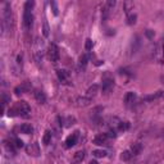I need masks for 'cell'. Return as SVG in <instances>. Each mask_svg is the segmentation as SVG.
I'll return each mask as SVG.
<instances>
[{
	"mask_svg": "<svg viewBox=\"0 0 164 164\" xmlns=\"http://www.w3.org/2000/svg\"><path fill=\"white\" fill-rule=\"evenodd\" d=\"M30 113H31V108H30V105L26 101H18L12 109L8 110V115L9 117H14V115L28 117Z\"/></svg>",
	"mask_w": 164,
	"mask_h": 164,
	"instance_id": "cell-1",
	"label": "cell"
},
{
	"mask_svg": "<svg viewBox=\"0 0 164 164\" xmlns=\"http://www.w3.org/2000/svg\"><path fill=\"white\" fill-rule=\"evenodd\" d=\"M35 5V3L28 0L26 1L25 4V14H23V25H25L26 28H30L32 26V22H33V15H32V8Z\"/></svg>",
	"mask_w": 164,
	"mask_h": 164,
	"instance_id": "cell-2",
	"label": "cell"
},
{
	"mask_svg": "<svg viewBox=\"0 0 164 164\" xmlns=\"http://www.w3.org/2000/svg\"><path fill=\"white\" fill-rule=\"evenodd\" d=\"M48 54H49V59L53 63H56L59 60V49L55 44H50L49 49H48Z\"/></svg>",
	"mask_w": 164,
	"mask_h": 164,
	"instance_id": "cell-3",
	"label": "cell"
},
{
	"mask_svg": "<svg viewBox=\"0 0 164 164\" xmlns=\"http://www.w3.org/2000/svg\"><path fill=\"white\" fill-rule=\"evenodd\" d=\"M92 100L87 98V96H78V98L76 99V106H78V108H85V106H89L91 104Z\"/></svg>",
	"mask_w": 164,
	"mask_h": 164,
	"instance_id": "cell-4",
	"label": "cell"
},
{
	"mask_svg": "<svg viewBox=\"0 0 164 164\" xmlns=\"http://www.w3.org/2000/svg\"><path fill=\"white\" fill-rule=\"evenodd\" d=\"M26 151H27V154L31 156H39L40 155L39 144H30L27 148H26Z\"/></svg>",
	"mask_w": 164,
	"mask_h": 164,
	"instance_id": "cell-5",
	"label": "cell"
},
{
	"mask_svg": "<svg viewBox=\"0 0 164 164\" xmlns=\"http://www.w3.org/2000/svg\"><path fill=\"white\" fill-rule=\"evenodd\" d=\"M113 86H114V81H113L112 78H104L103 80V86H101V89H103V91L104 92H110L113 90Z\"/></svg>",
	"mask_w": 164,
	"mask_h": 164,
	"instance_id": "cell-6",
	"label": "cell"
},
{
	"mask_svg": "<svg viewBox=\"0 0 164 164\" xmlns=\"http://www.w3.org/2000/svg\"><path fill=\"white\" fill-rule=\"evenodd\" d=\"M77 137H78V132H75L73 135L67 137V140H65V146H67V148H72V146L76 145Z\"/></svg>",
	"mask_w": 164,
	"mask_h": 164,
	"instance_id": "cell-7",
	"label": "cell"
},
{
	"mask_svg": "<svg viewBox=\"0 0 164 164\" xmlns=\"http://www.w3.org/2000/svg\"><path fill=\"white\" fill-rule=\"evenodd\" d=\"M56 76H58L60 82H67L69 80V73L65 71V69H58L56 71Z\"/></svg>",
	"mask_w": 164,
	"mask_h": 164,
	"instance_id": "cell-8",
	"label": "cell"
},
{
	"mask_svg": "<svg viewBox=\"0 0 164 164\" xmlns=\"http://www.w3.org/2000/svg\"><path fill=\"white\" fill-rule=\"evenodd\" d=\"M140 45H141V42H140V37H139V36H135V37L132 39V42H131V54L137 53Z\"/></svg>",
	"mask_w": 164,
	"mask_h": 164,
	"instance_id": "cell-9",
	"label": "cell"
},
{
	"mask_svg": "<svg viewBox=\"0 0 164 164\" xmlns=\"http://www.w3.org/2000/svg\"><path fill=\"white\" fill-rule=\"evenodd\" d=\"M163 94H164L163 91H156V92L151 94V95H146V96H144V100H145V101H154V100L162 98Z\"/></svg>",
	"mask_w": 164,
	"mask_h": 164,
	"instance_id": "cell-10",
	"label": "cell"
},
{
	"mask_svg": "<svg viewBox=\"0 0 164 164\" xmlns=\"http://www.w3.org/2000/svg\"><path fill=\"white\" fill-rule=\"evenodd\" d=\"M98 91H99V86L98 85H92V86H90V87H89L86 95H87V98L91 99V98H94V96H96Z\"/></svg>",
	"mask_w": 164,
	"mask_h": 164,
	"instance_id": "cell-11",
	"label": "cell"
},
{
	"mask_svg": "<svg viewBox=\"0 0 164 164\" xmlns=\"http://www.w3.org/2000/svg\"><path fill=\"white\" fill-rule=\"evenodd\" d=\"M35 99L37 100V103L39 104H45V101H46V96H45V94L42 92V91H35Z\"/></svg>",
	"mask_w": 164,
	"mask_h": 164,
	"instance_id": "cell-12",
	"label": "cell"
},
{
	"mask_svg": "<svg viewBox=\"0 0 164 164\" xmlns=\"http://www.w3.org/2000/svg\"><path fill=\"white\" fill-rule=\"evenodd\" d=\"M106 139H108V136H106V133H104V135H99V136H96L95 139H94V144L95 145H104L105 141H106Z\"/></svg>",
	"mask_w": 164,
	"mask_h": 164,
	"instance_id": "cell-13",
	"label": "cell"
},
{
	"mask_svg": "<svg viewBox=\"0 0 164 164\" xmlns=\"http://www.w3.org/2000/svg\"><path fill=\"white\" fill-rule=\"evenodd\" d=\"M30 89H31V86L26 82V83H23L22 86H17V87L14 89V92L17 94V95H19V94H23L25 91H27V90H30Z\"/></svg>",
	"mask_w": 164,
	"mask_h": 164,
	"instance_id": "cell-14",
	"label": "cell"
},
{
	"mask_svg": "<svg viewBox=\"0 0 164 164\" xmlns=\"http://www.w3.org/2000/svg\"><path fill=\"white\" fill-rule=\"evenodd\" d=\"M141 150H142V145L140 142H136L131 146V150H130V151L132 153V155H139V154L141 153Z\"/></svg>",
	"mask_w": 164,
	"mask_h": 164,
	"instance_id": "cell-15",
	"label": "cell"
},
{
	"mask_svg": "<svg viewBox=\"0 0 164 164\" xmlns=\"http://www.w3.org/2000/svg\"><path fill=\"white\" fill-rule=\"evenodd\" d=\"M135 99H136V94L132 92V91H130V92H127L126 96H125V103L128 105V104H131V103L135 101Z\"/></svg>",
	"mask_w": 164,
	"mask_h": 164,
	"instance_id": "cell-16",
	"label": "cell"
},
{
	"mask_svg": "<svg viewBox=\"0 0 164 164\" xmlns=\"http://www.w3.org/2000/svg\"><path fill=\"white\" fill-rule=\"evenodd\" d=\"M21 131H22V133H26V135H31V133L33 132V128H32L31 125L25 123V125L21 126Z\"/></svg>",
	"mask_w": 164,
	"mask_h": 164,
	"instance_id": "cell-17",
	"label": "cell"
},
{
	"mask_svg": "<svg viewBox=\"0 0 164 164\" xmlns=\"http://www.w3.org/2000/svg\"><path fill=\"white\" fill-rule=\"evenodd\" d=\"M51 136H53L51 135V131H46L44 137H42V142H44L45 145H49L50 141H51Z\"/></svg>",
	"mask_w": 164,
	"mask_h": 164,
	"instance_id": "cell-18",
	"label": "cell"
},
{
	"mask_svg": "<svg viewBox=\"0 0 164 164\" xmlns=\"http://www.w3.org/2000/svg\"><path fill=\"white\" fill-rule=\"evenodd\" d=\"M120 158H122V160H125V162H127V160H130V159L132 158V153L130 151V150H126V151H123V153H122Z\"/></svg>",
	"mask_w": 164,
	"mask_h": 164,
	"instance_id": "cell-19",
	"label": "cell"
},
{
	"mask_svg": "<svg viewBox=\"0 0 164 164\" xmlns=\"http://www.w3.org/2000/svg\"><path fill=\"white\" fill-rule=\"evenodd\" d=\"M92 155L96 156V158H104V156L106 155V153L104 151V150H94Z\"/></svg>",
	"mask_w": 164,
	"mask_h": 164,
	"instance_id": "cell-20",
	"label": "cell"
},
{
	"mask_svg": "<svg viewBox=\"0 0 164 164\" xmlns=\"http://www.w3.org/2000/svg\"><path fill=\"white\" fill-rule=\"evenodd\" d=\"M83 159H85V153L83 151H77L75 154V160L76 162H82Z\"/></svg>",
	"mask_w": 164,
	"mask_h": 164,
	"instance_id": "cell-21",
	"label": "cell"
},
{
	"mask_svg": "<svg viewBox=\"0 0 164 164\" xmlns=\"http://www.w3.org/2000/svg\"><path fill=\"white\" fill-rule=\"evenodd\" d=\"M8 103H11V96H8L6 94H3L1 95V105H5V104H8Z\"/></svg>",
	"mask_w": 164,
	"mask_h": 164,
	"instance_id": "cell-22",
	"label": "cell"
},
{
	"mask_svg": "<svg viewBox=\"0 0 164 164\" xmlns=\"http://www.w3.org/2000/svg\"><path fill=\"white\" fill-rule=\"evenodd\" d=\"M87 62H89V56H87V54L81 55V58H80V64H81V65H86V64H87Z\"/></svg>",
	"mask_w": 164,
	"mask_h": 164,
	"instance_id": "cell-23",
	"label": "cell"
},
{
	"mask_svg": "<svg viewBox=\"0 0 164 164\" xmlns=\"http://www.w3.org/2000/svg\"><path fill=\"white\" fill-rule=\"evenodd\" d=\"M50 6H51V11L54 13V15H58V5H56V1H50Z\"/></svg>",
	"mask_w": 164,
	"mask_h": 164,
	"instance_id": "cell-24",
	"label": "cell"
},
{
	"mask_svg": "<svg viewBox=\"0 0 164 164\" xmlns=\"http://www.w3.org/2000/svg\"><path fill=\"white\" fill-rule=\"evenodd\" d=\"M49 31H50V30H49V25H48V22H44V28H42V35H44L45 36V37H48V36H49Z\"/></svg>",
	"mask_w": 164,
	"mask_h": 164,
	"instance_id": "cell-25",
	"label": "cell"
},
{
	"mask_svg": "<svg viewBox=\"0 0 164 164\" xmlns=\"http://www.w3.org/2000/svg\"><path fill=\"white\" fill-rule=\"evenodd\" d=\"M132 8H133V3H131V1L125 3V12L126 13H130V11H132Z\"/></svg>",
	"mask_w": 164,
	"mask_h": 164,
	"instance_id": "cell-26",
	"label": "cell"
},
{
	"mask_svg": "<svg viewBox=\"0 0 164 164\" xmlns=\"http://www.w3.org/2000/svg\"><path fill=\"white\" fill-rule=\"evenodd\" d=\"M92 46H94L92 40H91V39H87V40H86V42H85V49H86V50H91Z\"/></svg>",
	"mask_w": 164,
	"mask_h": 164,
	"instance_id": "cell-27",
	"label": "cell"
},
{
	"mask_svg": "<svg viewBox=\"0 0 164 164\" xmlns=\"http://www.w3.org/2000/svg\"><path fill=\"white\" fill-rule=\"evenodd\" d=\"M136 18H137L136 14H131V15H130L128 17V25H133V23L136 22Z\"/></svg>",
	"mask_w": 164,
	"mask_h": 164,
	"instance_id": "cell-28",
	"label": "cell"
},
{
	"mask_svg": "<svg viewBox=\"0 0 164 164\" xmlns=\"http://www.w3.org/2000/svg\"><path fill=\"white\" fill-rule=\"evenodd\" d=\"M119 130H122V131H125V130L128 128V123H123V122H120L119 123Z\"/></svg>",
	"mask_w": 164,
	"mask_h": 164,
	"instance_id": "cell-29",
	"label": "cell"
},
{
	"mask_svg": "<svg viewBox=\"0 0 164 164\" xmlns=\"http://www.w3.org/2000/svg\"><path fill=\"white\" fill-rule=\"evenodd\" d=\"M75 123V118H72V117H68L67 118V125H65V127H69L71 125H73Z\"/></svg>",
	"mask_w": 164,
	"mask_h": 164,
	"instance_id": "cell-30",
	"label": "cell"
},
{
	"mask_svg": "<svg viewBox=\"0 0 164 164\" xmlns=\"http://www.w3.org/2000/svg\"><path fill=\"white\" fill-rule=\"evenodd\" d=\"M145 35H146V37H148V39H153L154 37V31H151V30H148V31L145 32Z\"/></svg>",
	"mask_w": 164,
	"mask_h": 164,
	"instance_id": "cell-31",
	"label": "cell"
},
{
	"mask_svg": "<svg viewBox=\"0 0 164 164\" xmlns=\"http://www.w3.org/2000/svg\"><path fill=\"white\" fill-rule=\"evenodd\" d=\"M15 146H17V148H23V141H22V140L17 139L15 140Z\"/></svg>",
	"mask_w": 164,
	"mask_h": 164,
	"instance_id": "cell-32",
	"label": "cell"
},
{
	"mask_svg": "<svg viewBox=\"0 0 164 164\" xmlns=\"http://www.w3.org/2000/svg\"><path fill=\"white\" fill-rule=\"evenodd\" d=\"M106 136H108V137H113V139H114V137H115L117 135H115V132H114V131H110V132L106 133Z\"/></svg>",
	"mask_w": 164,
	"mask_h": 164,
	"instance_id": "cell-33",
	"label": "cell"
},
{
	"mask_svg": "<svg viewBox=\"0 0 164 164\" xmlns=\"http://www.w3.org/2000/svg\"><path fill=\"white\" fill-rule=\"evenodd\" d=\"M89 164H98V162H96V160H91Z\"/></svg>",
	"mask_w": 164,
	"mask_h": 164,
	"instance_id": "cell-34",
	"label": "cell"
},
{
	"mask_svg": "<svg viewBox=\"0 0 164 164\" xmlns=\"http://www.w3.org/2000/svg\"><path fill=\"white\" fill-rule=\"evenodd\" d=\"M162 81H163V83H164V76L162 77Z\"/></svg>",
	"mask_w": 164,
	"mask_h": 164,
	"instance_id": "cell-35",
	"label": "cell"
}]
</instances>
